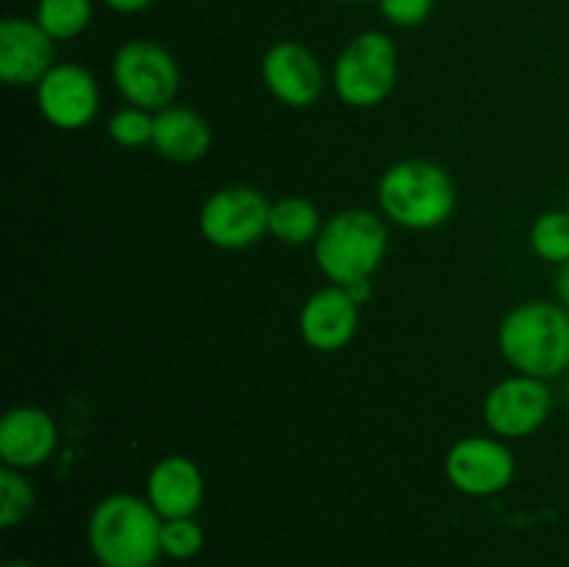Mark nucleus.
<instances>
[{
  "label": "nucleus",
  "instance_id": "12",
  "mask_svg": "<svg viewBox=\"0 0 569 567\" xmlns=\"http://www.w3.org/2000/svg\"><path fill=\"white\" fill-rule=\"evenodd\" d=\"M53 67V39L37 20L6 17L0 22V78L9 87H37Z\"/></svg>",
  "mask_w": 569,
  "mask_h": 567
},
{
  "label": "nucleus",
  "instance_id": "2",
  "mask_svg": "<svg viewBox=\"0 0 569 567\" xmlns=\"http://www.w3.org/2000/svg\"><path fill=\"white\" fill-rule=\"evenodd\" d=\"M498 348L522 376L559 378L569 370V309L556 300L515 306L498 328Z\"/></svg>",
  "mask_w": 569,
  "mask_h": 567
},
{
  "label": "nucleus",
  "instance_id": "18",
  "mask_svg": "<svg viewBox=\"0 0 569 567\" xmlns=\"http://www.w3.org/2000/svg\"><path fill=\"white\" fill-rule=\"evenodd\" d=\"M33 20L53 42L76 39L92 22V0H39Z\"/></svg>",
  "mask_w": 569,
  "mask_h": 567
},
{
  "label": "nucleus",
  "instance_id": "14",
  "mask_svg": "<svg viewBox=\"0 0 569 567\" xmlns=\"http://www.w3.org/2000/svg\"><path fill=\"white\" fill-rule=\"evenodd\" d=\"M298 328L309 348L333 354V350H342L359 331V306L353 304L348 289L331 284L326 289H317L306 300Z\"/></svg>",
  "mask_w": 569,
  "mask_h": 567
},
{
  "label": "nucleus",
  "instance_id": "10",
  "mask_svg": "<svg viewBox=\"0 0 569 567\" xmlns=\"http://www.w3.org/2000/svg\"><path fill=\"white\" fill-rule=\"evenodd\" d=\"M37 109L50 126L61 131H78L98 115V81L81 64H53L37 83Z\"/></svg>",
  "mask_w": 569,
  "mask_h": 567
},
{
  "label": "nucleus",
  "instance_id": "24",
  "mask_svg": "<svg viewBox=\"0 0 569 567\" xmlns=\"http://www.w3.org/2000/svg\"><path fill=\"white\" fill-rule=\"evenodd\" d=\"M556 298L565 309H569V261L559 265V272H556Z\"/></svg>",
  "mask_w": 569,
  "mask_h": 567
},
{
  "label": "nucleus",
  "instance_id": "13",
  "mask_svg": "<svg viewBox=\"0 0 569 567\" xmlns=\"http://www.w3.org/2000/svg\"><path fill=\"white\" fill-rule=\"evenodd\" d=\"M59 428L39 406H14L0 420V459L11 470H33L53 456Z\"/></svg>",
  "mask_w": 569,
  "mask_h": 567
},
{
  "label": "nucleus",
  "instance_id": "28",
  "mask_svg": "<svg viewBox=\"0 0 569 567\" xmlns=\"http://www.w3.org/2000/svg\"><path fill=\"white\" fill-rule=\"evenodd\" d=\"M339 3H365V0H339Z\"/></svg>",
  "mask_w": 569,
  "mask_h": 567
},
{
  "label": "nucleus",
  "instance_id": "6",
  "mask_svg": "<svg viewBox=\"0 0 569 567\" xmlns=\"http://www.w3.org/2000/svg\"><path fill=\"white\" fill-rule=\"evenodd\" d=\"M111 78L128 106H139L153 115L172 106L181 89L176 56L153 39H131L122 44L111 61Z\"/></svg>",
  "mask_w": 569,
  "mask_h": 567
},
{
  "label": "nucleus",
  "instance_id": "4",
  "mask_svg": "<svg viewBox=\"0 0 569 567\" xmlns=\"http://www.w3.org/2000/svg\"><path fill=\"white\" fill-rule=\"evenodd\" d=\"M389 248L387 222L370 209H345L322 222L315 239V259L322 276L337 287L365 281L381 267Z\"/></svg>",
  "mask_w": 569,
  "mask_h": 567
},
{
  "label": "nucleus",
  "instance_id": "25",
  "mask_svg": "<svg viewBox=\"0 0 569 567\" xmlns=\"http://www.w3.org/2000/svg\"><path fill=\"white\" fill-rule=\"evenodd\" d=\"M345 289H348V295H350V298H353V304L359 306V309L367 304V300L372 298V284H370V278H365V281L348 284V287H345Z\"/></svg>",
  "mask_w": 569,
  "mask_h": 567
},
{
  "label": "nucleus",
  "instance_id": "20",
  "mask_svg": "<svg viewBox=\"0 0 569 567\" xmlns=\"http://www.w3.org/2000/svg\"><path fill=\"white\" fill-rule=\"evenodd\" d=\"M33 506H37V493H33L31 481L20 470L3 467L0 470V526H20L22 520H28Z\"/></svg>",
  "mask_w": 569,
  "mask_h": 567
},
{
  "label": "nucleus",
  "instance_id": "27",
  "mask_svg": "<svg viewBox=\"0 0 569 567\" xmlns=\"http://www.w3.org/2000/svg\"><path fill=\"white\" fill-rule=\"evenodd\" d=\"M3 567H39V565H33V561H6Z\"/></svg>",
  "mask_w": 569,
  "mask_h": 567
},
{
  "label": "nucleus",
  "instance_id": "1",
  "mask_svg": "<svg viewBox=\"0 0 569 567\" xmlns=\"http://www.w3.org/2000/svg\"><path fill=\"white\" fill-rule=\"evenodd\" d=\"M164 520L148 498L114 493L98 500L87 523L89 550L100 567H156Z\"/></svg>",
  "mask_w": 569,
  "mask_h": 567
},
{
  "label": "nucleus",
  "instance_id": "21",
  "mask_svg": "<svg viewBox=\"0 0 569 567\" xmlns=\"http://www.w3.org/2000/svg\"><path fill=\"white\" fill-rule=\"evenodd\" d=\"M206 534L194 517H178V520H164L161 526V554L170 559L187 561L203 550Z\"/></svg>",
  "mask_w": 569,
  "mask_h": 567
},
{
  "label": "nucleus",
  "instance_id": "26",
  "mask_svg": "<svg viewBox=\"0 0 569 567\" xmlns=\"http://www.w3.org/2000/svg\"><path fill=\"white\" fill-rule=\"evenodd\" d=\"M103 3L109 6V9L120 11V14H137V11L148 9L153 0H103Z\"/></svg>",
  "mask_w": 569,
  "mask_h": 567
},
{
  "label": "nucleus",
  "instance_id": "3",
  "mask_svg": "<svg viewBox=\"0 0 569 567\" xmlns=\"http://www.w3.org/2000/svg\"><path fill=\"white\" fill-rule=\"evenodd\" d=\"M381 215L409 231L445 226L456 209V183L445 167L426 159H403L378 181Z\"/></svg>",
  "mask_w": 569,
  "mask_h": 567
},
{
  "label": "nucleus",
  "instance_id": "5",
  "mask_svg": "<svg viewBox=\"0 0 569 567\" xmlns=\"http://www.w3.org/2000/svg\"><path fill=\"white\" fill-rule=\"evenodd\" d=\"M398 48L383 31H361L333 61V89L353 109L383 103L398 83Z\"/></svg>",
  "mask_w": 569,
  "mask_h": 567
},
{
  "label": "nucleus",
  "instance_id": "7",
  "mask_svg": "<svg viewBox=\"0 0 569 567\" xmlns=\"http://www.w3.org/2000/svg\"><path fill=\"white\" fill-rule=\"evenodd\" d=\"M270 200L253 187H222L200 209V233L222 250H244L270 233Z\"/></svg>",
  "mask_w": 569,
  "mask_h": 567
},
{
  "label": "nucleus",
  "instance_id": "9",
  "mask_svg": "<svg viewBox=\"0 0 569 567\" xmlns=\"http://www.w3.org/2000/svg\"><path fill=\"white\" fill-rule=\"evenodd\" d=\"M515 454L500 439L465 437L445 456V476L459 493L472 498L498 495L515 481Z\"/></svg>",
  "mask_w": 569,
  "mask_h": 567
},
{
  "label": "nucleus",
  "instance_id": "16",
  "mask_svg": "<svg viewBox=\"0 0 569 567\" xmlns=\"http://www.w3.org/2000/svg\"><path fill=\"white\" fill-rule=\"evenodd\" d=\"M153 150L176 165H192L211 148V128L200 111L189 106H167L153 115Z\"/></svg>",
  "mask_w": 569,
  "mask_h": 567
},
{
  "label": "nucleus",
  "instance_id": "23",
  "mask_svg": "<svg viewBox=\"0 0 569 567\" xmlns=\"http://www.w3.org/2000/svg\"><path fill=\"white\" fill-rule=\"evenodd\" d=\"M433 3L437 0H378L381 6V14L387 17L392 26L400 28H415L420 22H426L431 17Z\"/></svg>",
  "mask_w": 569,
  "mask_h": 567
},
{
  "label": "nucleus",
  "instance_id": "22",
  "mask_svg": "<svg viewBox=\"0 0 569 567\" xmlns=\"http://www.w3.org/2000/svg\"><path fill=\"white\" fill-rule=\"evenodd\" d=\"M106 131L122 148H142V145L153 142V111L126 106V109L111 115Z\"/></svg>",
  "mask_w": 569,
  "mask_h": 567
},
{
  "label": "nucleus",
  "instance_id": "11",
  "mask_svg": "<svg viewBox=\"0 0 569 567\" xmlns=\"http://www.w3.org/2000/svg\"><path fill=\"white\" fill-rule=\"evenodd\" d=\"M261 81L283 106L306 109L320 100L326 89V72L320 59L306 44L283 39L261 56Z\"/></svg>",
  "mask_w": 569,
  "mask_h": 567
},
{
  "label": "nucleus",
  "instance_id": "8",
  "mask_svg": "<svg viewBox=\"0 0 569 567\" xmlns=\"http://www.w3.org/2000/svg\"><path fill=\"white\" fill-rule=\"evenodd\" d=\"M553 404L556 400L548 381L517 372L489 389L487 400H483V422L495 437H531L550 420Z\"/></svg>",
  "mask_w": 569,
  "mask_h": 567
},
{
  "label": "nucleus",
  "instance_id": "17",
  "mask_svg": "<svg viewBox=\"0 0 569 567\" xmlns=\"http://www.w3.org/2000/svg\"><path fill=\"white\" fill-rule=\"evenodd\" d=\"M320 209L300 195H287L270 206V233L283 245H309L320 237Z\"/></svg>",
  "mask_w": 569,
  "mask_h": 567
},
{
  "label": "nucleus",
  "instance_id": "19",
  "mask_svg": "<svg viewBox=\"0 0 569 567\" xmlns=\"http://www.w3.org/2000/svg\"><path fill=\"white\" fill-rule=\"evenodd\" d=\"M531 250L542 261L565 265L569 261V211H545L531 226Z\"/></svg>",
  "mask_w": 569,
  "mask_h": 567
},
{
  "label": "nucleus",
  "instance_id": "15",
  "mask_svg": "<svg viewBox=\"0 0 569 567\" xmlns=\"http://www.w3.org/2000/svg\"><path fill=\"white\" fill-rule=\"evenodd\" d=\"M203 472L189 456H164L148 472V500L161 520L194 517L203 504Z\"/></svg>",
  "mask_w": 569,
  "mask_h": 567
}]
</instances>
